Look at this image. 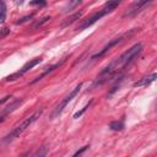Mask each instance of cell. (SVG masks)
<instances>
[{"mask_svg": "<svg viewBox=\"0 0 157 157\" xmlns=\"http://www.w3.org/2000/svg\"><path fill=\"white\" fill-rule=\"evenodd\" d=\"M42 113H43V109H40V110H37V112H34L32 115H29L28 118H26L25 120H22L18 125H16L5 137H4V141L5 142H10V141H12V140H15L16 137H18L22 132H25L40 115H42Z\"/></svg>", "mask_w": 157, "mask_h": 157, "instance_id": "cell-1", "label": "cell"}, {"mask_svg": "<svg viewBox=\"0 0 157 157\" xmlns=\"http://www.w3.org/2000/svg\"><path fill=\"white\" fill-rule=\"evenodd\" d=\"M142 52V44L141 43H136L134 44L131 48H129L126 52H124L119 58H117V63L120 67V70L123 71L124 69H126L128 66H130L140 55V53Z\"/></svg>", "mask_w": 157, "mask_h": 157, "instance_id": "cell-2", "label": "cell"}, {"mask_svg": "<svg viewBox=\"0 0 157 157\" xmlns=\"http://www.w3.org/2000/svg\"><path fill=\"white\" fill-rule=\"evenodd\" d=\"M119 1H108L105 5H104V7L103 9H101V10H98L97 12H94L90 18H87L86 21H83L82 22V25H80L78 26V31H82V29H86V28H88L90 26H92L93 23H96L98 20H101L103 16H105L107 13H109V12H112L115 7H118L119 6Z\"/></svg>", "mask_w": 157, "mask_h": 157, "instance_id": "cell-3", "label": "cell"}, {"mask_svg": "<svg viewBox=\"0 0 157 157\" xmlns=\"http://www.w3.org/2000/svg\"><path fill=\"white\" fill-rule=\"evenodd\" d=\"M136 32V29H132V31H130V32H126V33H124V34H121V36H119V37H115V38H113V39H110L98 53H96V54H93L92 56H91V60H97V59H99V58H102V56H104L113 47H115V45H118L119 43H121L125 38H129V37H131L134 33Z\"/></svg>", "mask_w": 157, "mask_h": 157, "instance_id": "cell-4", "label": "cell"}, {"mask_svg": "<svg viewBox=\"0 0 157 157\" xmlns=\"http://www.w3.org/2000/svg\"><path fill=\"white\" fill-rule=\"evenodd\" d=\"M81 87H82V82H80L72 91H70L69 92V94H66L61 101H60V103L55 107V109H54V112L52 113V119L53 118H55V117H59L61 113H63V110H64V108L72 101V98H75L76 97V94L80 92V90H81Z\"/></svg>", "mask_w": 157, "mask_h": 157, "instance_id": "cell-5", "label": "cell"}, {"mask_svg": "<svg viewBox=\"0 0 157 157\" xmlns=\"http://www.w3.org/2000/svg\"><path fill=\"white\" fill-rule=\"evenodd\" d=\"M39 63H42V58H34V59H31L29 61H27L18 71H16V72H13V74H11V75H9L7 77H6V81H13V80H16V78H18V77H21L22 75H25L27 71H29L32 67H34L36 65H38Z\"/></svg>", "mask_w": 157, "mask_h": 157, "instance_id": "cell-6", "label": "cell"}, {"mask_svg": "<svg viewBox=\"0 0 157 157\" xmlns=\"http://www.w3.org/2000/svg\"><path fill=\"white\" fill-rule=\"evenodd\" d=\"M152 1L151 0H144V1H136L134 2L124 13H123V17H134L136 16L137 13H140L145 7H147Z\"/></svg>", "mask_w": 157, "mask_h": 157, "instance_id": "cell-7", "label": "cell"}, {"mask_svg": "<svg viewBox=\"0 0 157 157\" xmlns=\"http://www.w3.org/2000/svg\"><path fill=\"white\" fill-rule=\"evenodd\" d=\"M65 60H66V58H64V59H61V60H60L59 63H56V64H53V65H50V66H48V67H45V70H44V71H43V72H42L40 75H38V76H37V77H36V78H34V80H33V81H32L31 83H36V82H38V81H40V80H42V78H43L44 76H47L48 74H50V72H53L54 70H56L58 67H60V66L63 65V63H64Z\"/></svg>", "mask_w": 157, "mask_h": 157, "instance_id": "cell-8", "label": "cell"}, {"mask_svg": "<svg viewBox=\"0 0 157 157\" xmlns=\"http://www.w3.org/2000/svg\"><path fill=\"white\" fill-rule=\"evenodd\" d=\"M156 72H153V74H151L150 76H145V77H142V78H140L139 81H136L135 83H134V87H141V86H147V85H150V83H152L155 80H156Z\"/></svg>", "mask_w": 157, "mask_h": 157, "instance_id": "cell-9", "label": "cell"}, {"mask_svg": "<svg viewBox=\"0 0 157 157\" xmlns=\"http://www.w3.org/2000/svg\"><path fill=\"white\" fill-rule=\"evenodd\" d=\"M82 16V11H77V12H75L72 16H70L66 21H64V23L61 25L63 27H66V26H69V25H71V23H74L76 20H78L80 17Z\"/></svg>", "mask_w": 157, "mask_h": 157, "instance_id": "cell-10", "label": "cell"}, {"mask_svg": "<svg viewBox=\"0 0 157 157\" xmlns=\"http://www.w3.org/2000/svg\"><path fill=\"white\" fill-rule=\"evenodd\" d=\"M109 128L112 130H115V131H120L124 129V120H115V121H112L109 124Z\"/></svg>", "mask_w": 157, "mask_h": 157, "instance_id": "cell-11", "label": "cell"}, {"mask_svg": "<svg viewBox=\"0 0 157 157\" xmlns=\"http://www.w3.org/2000/svg\"><path fill=\"white\" fill-rule=\"evenodd\" d=\"M47 152H48V146H47V145H42V146L38 148V151L36 152V155H34L33 157H45Z\"/></svg>", "mask_w": 157, "mask_h": 157, "instance_id": "cell-12", "label": "cell"}, {"mask_svg": "<svg viewBox=\"0 0 157 157\" xmlns=\"http://www.w3.org/2000/svg\"><path fill=\"white\" fill-rule=\"evenodd\" d=\"M6 18V5L5 2L0 1V22H4Z\"/></svg>", "mask_w": 157, "mask_h": 157, "instance_id": "cell-13", "label": "cell"}, {"mask_svg": "<svg viewBox=\"0 0 157 157\" xmlns=\"http://www.w3.org/2000/svg\"><path fill=\"white\" fill-rule=\"evenodd\" d=\"M49 20H50V16H44L43 18H40L39 21H37V22L33 25V28H38V27L43 26V25H44V23H47Z\"/></svg>", "mask_w": 157, "mask_h": 157, "instance_id": "cell-14", "label": "cell"}, {"mask_svg": "<svg viewBox=\"0 0 157 157\" xmlns=\"http://www.w3.org/2000/svg\"><path fill=\"white\" fill-rule=\"evenodd\" d=\"M91 103H92V99H91V101H90V102H88V103H87V104H86V105H85V107H83V108H82V109H81L80 112L75 113V114H74V118H78V117H81V115H82V114H83V113H85V112H86V110H87V109L90 108Z\"/></svg>", "mask_w": 157, "mask_h": 157, "instance_id": "cell-15", "label": "cell"}, {"mask_svg": "<svg viewBox=\"0 0 157 157\" xmlns=\"http://www.w3.org/2000/svg\"><path fill=\"white\" fill-rule=\"evenodd\" d=\"M87 148H88V146H87V145H86V146H82V147H81L80 150H77V151H76L71 157H80V156H81V155H82Z\"/></svg>", "mask_w": 157, "mask_h": 157, "instance_id": "cell-16", "label": "cell"}, {"mask_svg": "<svg viewBox=\"0 0 157 157\" xmlns=\"http://www.w3.org/2000/svg\"><path fill=\"white\" fill-rule=\"evenodd\" d=\"M32 17H33V13H31V15H27V16H25V17H21L18 21H16V25H20V23H25L26 21L31 20Z\"/></svg>", "mask_w": 157, "mask_h": 157, "instance_id": "cell-17", "label": "cell"}, {"mask_svg": "<svg viewBox=\"0 0 157 157\" xmlns=\"http://www.w3.org/2000/svg\"><path fill=\"white\" fill-rule=\"evenodd\" d=\"M78 4H80V1H72V2H69V4H67V6L64 9V11H70L74 6H77Z\"/></svg>", "mask_w": 157, "mask_h": 157, "instance_id": "cell-18", "label": "cell"}, {"mask_svg": "<svg viewBox=\"0 0 157 157\" xmlns=\"http://www.w3.org/2000/svg\"><path fill=\"white\" fill-rule=\"evenodd\" d=\"M9 33H10V29H9L7 27L2 28V29L0 31V38H4V37H6V36H7Z\"/></svg>", "mask_w": 157, "mask_h": 157, "instance_id": "cell-19", "label": "cell"}, {"mask_svg": "<svg viewBox=\"0 0 157 157\" xmlns=\"http://www.w3.org/2000/svg\"><path fill=\"white\" fill-rule=\"evenodd\" d=\"M31 5H38V6H45V1H32Z\"/></svg>", "mask_w": 157, "mask_h": 157, "instance_id": "cell-20", "label": "cell"}, {"mask_svg": "<svg viewBox=\"0 0 157 157\" xmlns=\"http://www.w3.org/2000/svg\"><path fill=\"white\" fill-rule=\"evenodd\" d=\"M9 98H11V96H9V94H7V96H5L4 98H1V99H0V107H1L5 102H7V99H9Z\"/></svg>", "mask_w": 157, "mask_h": 157, "instance_id": "cell-21", "label": "cell"}, {"mask_svg": "<svg viewBox=\"0 0 157 157\" xmlns=\"http://www.w3.org/2000/svg\"><path fill=\"white\" fill-rule=\"evenodd\" d=\"M4 120H5V117H4V115H0V124H1Z\"/></svg>", "mask_w": 157, "mask_h": 157, "instance_id": "cell-22", "label": "cell"}, {"mask_svg": "<svg viewBox=\"0 0 157 157\" xmlns=\"http://www.w3.org/2000/svg\"><path fill=\"white\" fill-rule=\"evenodd\" d=\"M27 156H28V153H27V152H26V153H23V155H22V156H21V157H27Z\"/></svg>", "mask_w": 157, "mask_h": 157, "instance_id": "cell-23", "label": "cell"}]
</instances>
